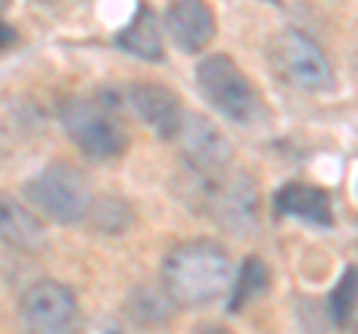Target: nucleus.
<instances>
[{
    "label": "nucleus",
    "mask_w": 358,
    "mask_h": 334,
    "mask_svg": "<svg viewBox=\"0 0 358 334\" xmlns=\"http://www.w3.org/2000/svg\"><path fill=\"white\" fill-rule=\"evenodd\" d=\"M355 302H358V269H346V275L341 277V284L334 286V293L329 298L331 319L341 322V326H343L346 319H352Z\"/></svg>",
    "instance_id": "17"
},
{
    "label": "nucleus",
    "mask_w": 358,
    "mask_h": 334,
    "mask_svg": "<svg viewBox=\"0 0 358 334\" xmlns=\"http://www.w3.org/2000/svg\"><path fill=\"white\" fill-rule=\"evenodd\" d=\"M24 194L36 212L57 221V224H78L90 215L93 191H90L87 176L69 161H51L27 180Z\"/></svg>",
    "instance_id": "2"
},
{
    "label": "nucleus",
    "mask_w": 358,
    "mask_h": 334,
    "mask_svg": "<svg viewBox=\"0 0 358 334\" xmlns=\"http://www.w3.org/2000/svg\"><path fill=\"white\" fill-rule=\"evenodd\" d=\"M164 24H167L171 39L185 54H200L215 39V13L206 3H200V0L173 3L164 15Z\"/></svg>",
    "instance_id": "11"
},
{
    "label": "nucleus",
    "mask_w": 358,
    "mask_h": 334,
    "mask_svg": "<svg viewBox=\"0 0 358 334\" xmlns=\"http://www.w3.org/2000/svg\"><path fill=\"white\" fill-rule=\"evenodd\" d=\"M176 140H179V152H182L188 167L197 170L203 180H212V176L230 170L233 143L212 119L200 114H185L182 122H179Z\"/></svg>",
    "instance_id": "8"
},
{
    "label": "nucleus",
    "mask_w": 358,
    "mask_h": 334,
    "mask_svg": "<svg viewBox=\"0 0 358 334\" xmlns=\"http://www.w3.org/2000/svg\"><path fill=\"white\" fill-rule=\"evenodd\" d=\"M268 60L275 72L296 90L305 93H329L334 87V66L329 54L301 30H281L268 42Z\"/></svg>",
    "instance_id": "4"
},
{
    "label": "nucleus",
    "mask_w": 358,
    "mask_h": 334,
    "mask_svg": "<svg viewBox=\"0 0 358 334\" xmlns=\"http://www.w3.org/2000/svg\"><path fill=\"white\" fill-rule=\"evenodd\" d=\"M203 209L218 227L248 236L257 230L260 218V188L245 170H224L212 180H203Z\"/></svg>",
    "instance_id": "6"
},
{
    "label": "nucleus",
    "mask_w": 358,
    "mask_h": 334,
    "mask_svg": "<svg viewBox=\"0 0 358 334\" xmlns=\"http://www.w3.org/2000/svg\"><path fill=\"white\" fill-rule=\"evenodd\" d=\"M21 322L27 334H75L81 322V307L69 286L45 277L21 298Z\"/></svg>",
    "instance_id": "7"
},
{
    "label": "nucleus",
    "mask_w": 358,
    "mask_h": 334,
    "mask_svg": "<svg viewBox=\"0 0 358 334\" xmlns=\"http://www.w3.org/2000/svg\"><path fill=\"white\" fill-rule=\"evenodd\" d=\"M0 242L18 254H42L48 248V227L21 200L0 194Z\"/></svg>",
    "instance_id": "9"
},
{
    "label": "nucleus",
    "mask_w": 358,
    "mask_h": 334,
    "mask_svg": "<svg viewBox=\"0 0 358 334\" xmlns=\"http://www.w3.org/2000/svg\"><path fill=\"white\" fill-rule=\"evenodd\" d=\"M90 221H93V227L99 233H122L129 224H131V206L126 200L120 197H102V200H93V206H90Z\"/></svg>",
    "instance_id": "16"
},
{
    "label": "nucleus",
    "mask_w": 358,
    "mask_h": 334,
    "mask_svg": "<svg viewBox=\"0 0 358 334\" xmlns=\"http://www.w3.org/2000/svg\"><path fill=\"white\" fill-rule=\"evenodd\" d=\"M275 212L289 215V218H301L317 227H329L334 218L329 194L322 191V188H313L305 182H287L281 191L275 194Z\"/></svg>",
    "instance_id": "12"
},
{
    "label": "nucleus",
    "mask_w": 358,
    "mask_h": 334,
    "mask_svg": "<svg viewBox=\"0 0 358 334\" xmlns=\"http://www.w3.org/2000/svg\"><path fill=\"white\" fill-rule=\"evenodd\" d=\"M129 105L134 108V114L162 138H176L179 122L185 117L173 90H167L162 84H150V81L129 87Z\"/></svg>",
    "instance_id": "10"
},
{
    "label": "nucleus",
    "mask_w": 358,
    "mask_h": 334,
    "mask_svg": "<svg viewBox=\"0 0 358 334\" xmlns=\"http://www.w3.org/2000/svg\"><path fill=\"white\" fill-rule=\"evenodd\" d=\"M197 87L218 114L239 122V126H251L260 117V96L239 69V63L227 54H209L200 60Z\"/></svg>",
    "instance_id": "3"
},
{
    "label": "nucleus",
    "mask_w": 358,
    "mask_h": 334,
    "mask_svg": "<svg viewBox=\"0 0 358 334\" xmlns=\"http://www.w3.org/2000/svg\"><path fill=\"white\" fill-rule=\"evenodd\" d=\"M233 284L230 254L218 242L192 239L167 251L162 266V286L176 307H203L221 298Z\"/></svg>",
    "instance_id": "1"
},
{
    "label": "nucleus",
    "mask_w": 358,
    "mask_h": 334,
    "mask_svg": "<svg viewBox=\"0 0 358 334\" xmlns=\"http://www.w3.org/2000/svg\"><path fill=\"white\" fill-rule=\"evenodd\" d=\"M117 45L126 51V54H134L141 60H162L164 57V45H162V33H159V21H155V13L143 3L138 6L134 13L131 24L126 30L117 33Z\"/></svg>",
    "instance_id": "13"
},
{
    "label": "nucleus",
    "mask_w": 358,
    "mask_h": 334,
    "mask_svg": "<svg viewBox=\"0 0 358 334\" xmlns=\"http://www.w3.org/2000/svg\"><path fill=\"white\" fill-rule=\"evenodd\" d=\"M266 284H268V269H266V263H263L260 257H248V260L242 263L236 284L230 286V310H233V314H236V310H242L248 302H254V298L266 289Z\"/></svg>",
    "instance_id": "15"
},
{
    "label": "nucleus",
    "mask_w": 358,
    "mask_h": 334,
    "mask_svg": "<svg viewBox=\"0 0 358 334\" xmlns=\"http://www.w3.org/2000/svg\"><path fill=\"white\" fill-rule=\"evenodd\" d=\"M352 334H358V310L352 314Z\"/></svg>",
    "instance_id": "19"
},
{
    "label": "nucleus",
    "mask_w": 358,
    "mask_h": 334,
    "mask_svg": "<svg viewBox=\"0 0 358 334\" xmlns=\"http://www.w3.org/2000/svg\"><path fill=\"white\" fill-rule=\"evenodd\" d=\"M60 122L90 159H117L129 143L117 114L96 99H66L60 105Z\"/></svg>",
    "instance_id": "5"
},
{
    "label": "nucleus",
    "mask_w": 358,
    "mask_h": 334,
    "mask_svg": "<svg viewBox=\"0 0 358 334\" xmlns=\"http://www.w3.org/2000/svg\"><path fill=\"white\" fill-rule=\"evenodd\" d=\"M13 42H15V30L0 21V51H3L6 45H13Z\"/></svg>",
    "instance_id": "18"
},
{
    "label": "nucleus",
    "mask_w": 358,
    "mask_h": 334,
    "mask_svg": "<svg viewBox=\"0 0 358 334\" xmlns=\"http://www.w3.org/2000/svg\"><path fill=\"white\" fill-rule=\"evenodd\" d=\"M129 317L138 322V326L143 328H159L164 326V322H171L173 317V298L167 296V289L164 286H152V284H141V286H134L131 293H129Z\"/></svg>",
    "instance_id": "14"
}]
</instances>
